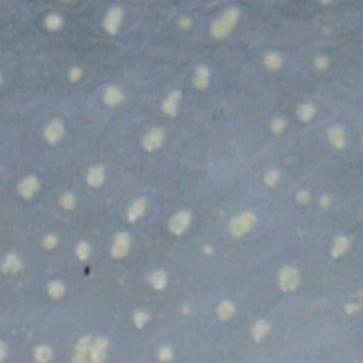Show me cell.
Returning a JSON list of instances; mask_svg holds the SVG:
<instances>
[{"mask_svg":"<svg viewBox=\"0 0 363 363\" xmlns=\"http://www.w3.org/2000/svg\"><path fill=\"white\" fill-rule=\"evenodd\" d=\"M238 20V10L237 9H229V10H225L221 16H220L219 19L216 20V21H213V25H212V29H210V32H212V36L216 38H224L227 37L230 33H232V30L236 27V23H237Z\"/></svg>","mask_w":363,"mask_h":363,"instance_id":"6da1fadb","label":"cell"},{"mask_svg":"<svg viewBox=\"0 0 363 363\" xmlns=\"http://www.w3.org/2000/svg\"><path fill=\"white\" fill-rule=\"evenodd\" d=\"M254 223H256V216L253 213L238 214L237 217H234L230 221L229 230H230V234L234 237H243L250 232Z\"/></svg>","mask_w":363,"mask_h":363,"instance_id":"7a4b0ae2","label":"cell"},{"mask_svg":"<svg viewBox=\"0 0 363 363\" xmlns=\"http://www.w3.org/2000/svg\"><path fill=\"white\" fill-rule=\"evenodd\" d=\"M192 223V214L188 210H180L175 213L169 220L170 232L176 236H182L183 233L189 229V225Z\"/></svg>","mask_w":363,"mask_h":363,"instance_id":"3957f363","label":"cell"},{"mask_svg":"<svg viewBox=\"0 0 363 363\" xmlns=\"http://www.w3.org/2000/svg\"><path fill=\"white\" fill-rule=\"evenodd\" d=\"M124 20V10L121 7H112L109 9L108 13L105 14V19H104V29L108 34L115 36L118 33L121 23Z\"/></svg>","mask_w":363,"mask_h":363,"instance_id":"277c9868","label":"cell"},{"mask_svg":"<svg viewBox=\"0 0 363 363\" xmlns=\"http://www.w3.org/2000/svg\"><path fill=\"white\" fill-rule=\"evenodd\" d=\"M163 142H165V131L162 128H153L144 137L142 146L145 150L152 152V150L159 149Z\"/></svg>","mask_w":363,"mask_h":363,"instance_id":"5b68a950","label":"cell"},{"mask_svg":"<svg viewBox=\"0 0 363 363\" xmlns=\"http://www.w3.org/2000/svg\"><path fill=\"white\" fill-rule=\"evenodd\" d=\"M131 247V236L126 232L118 233L115 237H114V244L111 247V254L117 258H121L128 254Z\"/></svg>","mask_w":363,"mask_h":363,"instance_id":"8992f818","label":"cell"},{"mask_svg":"<svg viewBox=\"0 0 363 363\" xmlns=\"http://www.w3.org/2000/svg\"><path fill=\"white\" fill-rule=\"evenodd\" d=\"M40 189V180L34 175H29L21 179L17 186L19 194L25 199H32Z\"/></svg>","mask_w":363,"mask_h":363,"instance_id":"52a82bcc","label":"cell"},{"mask_svg":"<svg viewBox=\"0 0 363 363\" xmlns=\"http://www.w3.org/2000/svg\"><path fill=\"white\" fill-rule=\"evenodd\" d=\"M64 137V125L61 121L53 119L50 124H47L44 129V138L50 145L58 144Z\"/></svg>","mask_w":363,"mask_h":363,"instance_id":"ba28073f","label":"cell"},{"mask_svg":"<svg viewBox=\"0 0 363 363\" xmlns=\"http://www.w3.org/2000/svg\"><path fill=\"white\" fill-rule=\"evenodd\" d=\"M182 101V91L179 89H175L172 91L165 100H163L162 104V111L168 117H176L179 114V105H180Z\"/></svg>","mask_w":363,"mask_h":363,"instance_id":"9c48e42d","label":"cell"},{"mask_svg":"<svg viewBox=\"0 0 363 363\" xmlns=\"http://www.w3.org/2000/svg\"><path fill=\"white\" fill-rule=\"evenodd\" d=\"M125 100V95L122 93V89L117 85H109L104 91V102L108 107H118Z\"/></svg>","mask_w":363,"mask_h":363,"instance_id":"30bf717a","label":"cell"},{"mask_svg":"<svg viewBox=\"0 0 363 363\" xmlns=\"http://www.w3.org/2000/svg\"><path fill=\"white\" fill-rule=\"evenodd\" d=\"M146 207H148V200L145 197H139L137 200H133V203L129 206L128 212H126L128 221L133 223V221L141 219L145 214V212H146Z\"/></svg>","mask_w":363,"mask_h":363,"instance_id":"8fae6325","label":"cell"},{"mask_svg":"<svg viewBox=\"0 0 363 363\" xmlns=\"http://www.w3.org/2000/svg\"><path fill=\"white\" fill-rule=\"evenodd\" d=\"M105 180V169L101 165H95L88 169L87 183L91 188H100Z\"/></svg>","mask_w":363,"mask_h":363,"instance_id":"7c38bea8","label":"cell"},{"mask_svg":"<svg viewBox=\"0 0 363 363\" xmlns=\"http://www.w3.org/2000/svg\"><path fill=\"white\" fill-rule=\"evenodd\" d=\"M209 81H210V71L207 70V67L205 65L196 67L193 78L194 87L199 88V89H206L209 87Z\"/></svg>","mask_w":363,"mask_h":363,"instance_id":"4fadbf2b","label":"cell"},{"mask_svg":"<svg viewBox=\"0 0 363 363\" xmlns=\"http://www.w3.org/2000/svg\"><path fill=\"white\" fill-rule=\"evenodd\" d=\"M46 27L50 30V32H58L61 27H63V17L60 16V14H57V13H50V14H47V17H46Z\"/></svg>","mask_w":363,"mask_h":363,"instance_id":"5bb4252c","label":"cell"},{"mask_svg":"<svg viewBox=\"0 0 363 363\" xmlns=\"http://www.w3.org/2000/svg\"><path fill=\"white\" fill-rule=\"evenodd\" d=\"M329 141L332 145L342 148L345 145V133L344 131L339 128V126H333L331 131H329Z\"/></svg>","mask_w":363,"mask_h":363,"instance_id":"9a60e30c","label":"cell"},{"mask_svg":"<svg viewBox=\"0 0 363 363\" xmlns=\"http://www.w3.org/2000/svg\"><path fill=\"white\" fill-rule=\"evenodd\" d=\"M282 64V58L276 53H269L268 56L265 57V65L268 67L269 70H277L281 67Z\"/></svg>","mask_w":363,"mask_h":363,"instance_id":"2e32d148","label":"cell"},{"mask_svg":"<svg viewBox=\"0 0 363 363\" xmlns=\"http://www.w3.org/2000/svg\"><path fill=\"white\" fill-rule=\"evenodd\" d=\"M20 260L16 254H9L5 261V269L7 271H17L20 268Z\"/></svg>","mask_w":363,"mask_h":363,"instance_id":"e0dca14e","label":"cell"},{"mask_svg":"<svg viewBox=\"0 0 363 363\" xmlns=\"http://www.w3.org/2000/svg\"><path fill=\"white\" fill-rule=\"evenodd\" d=\"M75 203H77V199H75V196L73 193H64L63 196L60 197V205H61V207H64V209H67V210L74 209Z\"/></svg>","mask_w":363,"mask_h":363,"instance_id":"ac0fdd59","label":"cell"},{"mask_svg":"<svg viewBox=\"0 0 363 363\" xmlns=\"http://www.w3.org/2000/svg\"><path fill=\"white\" fill-rule=\"evenodd\" d=\"M75 251H77V256L80 257L81 260H87L89 254H91V247L85 241H81V243L77 244V250Z\"/></svg>","mask_w":363,"mask_h":363,"instance_id":"d6986e66","label":"cell"},{"mask_svg":"<svg viewBox=\"0 0 363 363\" xmlns=\"http://www.w3.org/2000/svg\"><path fill=\"white\" fill-rule=\"evenodd\" d=\"M315 115V108L311 104H304L302 107L300 108V117L304 121H309Z\"/></svg>","mask_w":363,"mask_h":363,"instance_id":"ffe728a7","label":"cell"},{"mask_svg":"<svg viewBox=\"0 0 363 363\" xmlns=\"http://www.w3.org/2000/svg\"><path fill=\"white\" fill-rule=\"evenodd\" d=\"M57 243H58V237H57L56 234H46V236H44L43 245L46 247V248L51 250V248L56 247Z\"/></svg>","mask_w":363,"mask_h":363,"instance_id":"44dd1931","label":"cell"},{"mask_svg":"<svg viewBox=\"0 0 363 363\" xmlns=\"http://www.w3.org/2000/svg\"><path fill=\"white\" fill-rule=\"evenodd\" d=\"M82 70L80 67H71L69 71V78L71 82H77L81 80Z\"/></svg>","mask_w":363,"mask_h":363,"instance_id":"7402d4cb","label":"cell"},{"mask_svg":"<svg viewBox=\"0 0 363 363\" xmlns=\"http://www.w3.org/2000/svg\"><path fill=\"white\" fill-rule=\"evenodd\" d=\"M152 282H153L155 287H163L165 282H166V277H165L163 273H155V274L152 276Z\"/></svg>","mask_w":363,"mask_h":363,"instance_id":"603a6c76","label":"cell"},{"mask_svg":"<svg viewBox=\"0 0 363 363\" xmlns=\"http://www.w3.org/2000/svg\"><path fill=\"white\" fill-rule=\"evenodd\" d=\"M278 177H280V175H278L277 170H269L267 176H265V182H267V185L273 186V185H276L277 182H278Z\"/></svg>","mask_w":363,"mask_h":363,"instance_id":"cb8c5ba5","label":"cell"},{"mask_svg":"<svg viewBox=\"0 0 363 363\" xmlns=\"http://www.w3.org/2000/svg\"><path fill=\"white\" fill-rule=\"evenodd\" d=\"M284 126H285V122L282 121V119L277 118L273 121V125H271V129L274 132H281L282 129H284Z\"/></svg>","mask_w":363,"mask_h":363,"instance_id":"d4e9b609","label":"cell"},{"mask_svg":"<svg viewBox=\"0 0 363 363\" xmlns=\"http://www.w3.org/2000/svg\"><path fill=\"white\" fill-rule=\"evenodd\" d=\"M61 291H63V288H61V285H60V284H57V282H56V284H53V285L50 287V292L53 295H56V297H57V295L61 294Z\"/></svg>","mask_w":363,"mask_h":363,"instance_id":"484cf974","label":"cell"},{"mask_svg":"<svg viewBox=\"0 0 363 363\" xmlns=\"http://www.w3.org/2000/svg\"><path fill=\"white\" fill-rule=\"evenodd\" d=\"M297 199H298V201H300V203L305 205V203L309 200V194H308L307 192H301V193L298 194V197H297Z\"/></svg>","mask_w":363,"mask_h":363,"instance_id":"4316f807","label":"cell"},{"mask_svg":"<svg viewBox=\"0 0 363 363\" xmlns=\"http://www.w3.org/2000/svg\"><path fill=\"white\" fill-rule=\"evenodd\" d=\"M326 64H328V61H326V58H324V57H320L318 60H316V67L321 70H324L326 67Z\"/></svg>","mask_w":363,"mask_h":363,"instance_id":"83f0119b","label":"cell"},{"mask_svg":"<svg viewBox=\"0 0 363 363\" xmlns=\"http://www.w3.org/2000/svg\"><path fill=\"white\" fill-rule=\"evenodd\" d=\"M190 25H192V20L189 19V17H183V19H180V27H183V29L190 27Z\"/></svg>","mask_w":363,"mask_h":363,"instance_id":"f1b7e54d","label":"cell"},{"mask_svg":"<svg viewBox=\"0 0 363 363\" xmlns=\"http://www.w3.org/2000/svg\"><path fill=\"white\" fill-rule=\"evenodd\" d=\"M0 85H2V73H0Z\"/></svg>","mask_w":363,"mask_h":363,"instance_id":"f546056e","label":"cell"},{"mask_svg":"<svg viewBox=\"0 0 363 363\" xmlns=\"http://www.w3.org/2000/svg\"><path fill=\"white\" fill-rule=\"evenodd\" d=\"M362 142H363V139H362Z\"/></svg>","mask_w":363,"mask_h":363,"instance_id":"4dcf8cb0","label":"cell"}]
</instances>
